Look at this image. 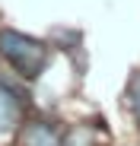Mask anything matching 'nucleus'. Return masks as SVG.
<instances>
[{"label": "nucleus", "instance_id": "nucleus-1", "mask_svg": "<svg viewBox=\"0 0 140 146\" xmlns=\"http://www.w3.org/2000/svg\"><path fill=\"white\" fill-rule=\"evenodd\" d=\"M0 60L19 80H38L51 64V44L16 29H0Z\"/></svg>", "mask_w": 140, "mask_h": 146}, {"label": "nucleus", "instance_id": "nucleus-2", "mask_svg": "<svg viewBox=\"0 0 140 146\" xmlns=\"http://www.w3.org/2000/svg\"><path fill=\"white\" fill-rule=\"evenodd\" d=\"M26 108H29V99L16 86L0 80V137L19 133V127L26 124Z\"/></svg>", "mask_w": 140, "mask_h": 146}, {"label": "nucleus", "instance_id": "nucleus-3", "mask_svg": "<svg viewBox=\"0 0 140 146\" xmlns=\"http://www.w3.org/2000/svg\"><path fill=\"white\" fill-rule=\"evenodd\" d=\"M16 146H64V130L48 117H32L19 127Z\"/></svg>", "mask_w": 140, "mask_h": 146}, {"label": "nucleus", "instance_id": "nucleus-4", "mask_svg": "<svg viewBox=\"0 0 140 146\" xmlns=\"http://www.w3.org/2000/svg\"><path fill=\"white\" fill-rule=\"evenodd\" d=\"M64 146H96V137H92L89 124H73L64 130Z\"/></svg>", "mask_w": 140, "mask_h": 146}, {"label": "nucleus", "instance_id": "nucleus-5", "mask_svg": "<svg viewBox=\"0 0 140 146\" xmlns=\"http://www.w3.org/2000/svg\"><path fill=\"white\" fill-rule=\"evenodd\" d=\"M127 108H131L137 127H140V73H134L131 83H127Z\"/></svg>", "mask_w": 140, "mask_h": 146}]
</instances>
